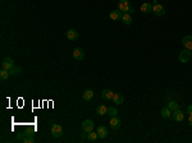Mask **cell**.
Here are the masks:
<instances>
[{
	"instance_id": "9",
	"label": "cell",
	"mask_w": 192,
	"mask_h": 143,
	"mask_svg": "<svg viewBox=\"0 0 192 143\" xmlns=\"http://www.w3.org/2000/svg\"><path fill=\"white\" fill-rule=\"evenodd\" d=\"M78 37H79V35L74 28H70V30L67 31V38L69 41H76V40H78Z\"/></svg>"
},
{
	"instance_id": "3",
	"label": "cell",
	"mask_w": 192,
	"mask_h": 143,
	"mask_svg": "<svg viewBox=\"0 0 192 143\" xmlns=\"http://www.w3.org/2000/svg\"><path fill=\"white\" fill-rule=\"evenodd\" d=\"M179 61L181 63H183V64H186V63H188L190 61V59L192 58V53L190 50H187V49H184V50H182L181 53H179Z\"/></svg>"
},
{
	"instance_id": "15",
	"label": "cell",
	"mask_w": 192,
	"mask_h": 143,
	"mask_svg": "<svg viewBox=\"0 0 192 143\" xmlns=\"http://www.w3.org/2000/svg\"><path fill=\"white\" fill-rule=\"evenodd\" d=\"M172 118H173V120H175V121H182L184 118V115H183V112L178 109V110H175V111H173Z\"/></svg>"
},
{
	"instance_id": "25",
	"label": "cell",
	"mask_w": 192,
	"mask_h": 143,
	"mask_svg": "<svg viewBox=\"0 0 192 143\" xmlns=\"http://www.w3.org/2000/svg\"><path fill=\"white\" fill-rule=\"evenodd\" d=\"M9 72H10V76H17V74H21L22 68L21 67H14L12 70H9Z\"/></svg>"
},
{
	"instance_id": "27",
	"label": "cell",
	"mask_w": 192,
	"mask_h": 143,
	"mask_svg": "<svg viewBox=\"0 0 192 143\" xmlns=\"http://www.w3.org/2000/svg\"><path fill=\"white\" fill-rule=\"evenodd\" d=\"M187 112L190 114V115L192 114V105H188V106H187Z\"/></svg>"
},
{
	"instance_id": "8",
	"label": "cell",
	"mask_w": 192,
	"mask_h": 143,
	"mask_svg": "<svg viewBox=\"0 0 192 143\" xmlns=\"http://www.w3.org/2000/svg\"><path fill=\"white\" fill-rule=\"evenodd\" d=\"M83 58H85V53H83L82 49L77 47V49L73 50V59H74V60L81 61V60H83Z\"/></svg>"
},
{
	"instance_id": "4",
	"label": "cell",
	"mask_w": 192,
	"mask_h": 143,
	"mask_svg": "<svg viewBox=\"0 0 192 143\" xmlns=\"http://www.w3.org/2000/svg\"><path fill=\"white\" fill-rule=\"evenodd\" d=\"M94 121L92 120H90V119H86L85 121H82V124H81V129L85 133H90V132H92L94 131Z\"/></svg>"
},
{
	"instance_id": "11",
	"label": "cell",
	"mask_w": 192,
	"mask_h": 143,
	"mask_svg": "<svg viewBox=\"0 0 192 143\" xmlns=\"http://www.w3.org/2000/svg\"><path fill=\"white\" fill-rule=\"evenodd\" d=\"M97 135H99V138L100 139H104V138H106L108 137V134H109V132H108V128L106 126H104V125H100L97 128Z\"/></svg>"
},
{
	"instance_id": "26",
	"label": "cell",
	"mask_w": 192,
	"mask_h": 143,
	"mask_svg": "<svg viewBox=\"0 0 192 143\" xmlns=\"http://www.w3.org/2000/svg\"><path fill=\"white\" fill-rule=\"evenodd\" d=\"M22 141H23V143H35L33 135H28V137H22Z\"/></svg>"
},
{
	"instance_id": "12",
	"label": "cell",
	"mask_w": 192,
	"mask_h": 143,
	"mask_svg": "<svg viewBox=\"0 0 192 143\" xmlns=\"http://www.w3.org/2000/svg\"><path fill=\"white\" fill-rule=\"evenodd\" d=\"M109 17H110L111 21H122V17H123V13H122V12L119 10V9H117V10L110 12Z\"/></svg>"
},
{
	"instance_id": "28",
	"label": "cell",
	"mask_w": 192,
	"mask_h": 143,
	"mask_svg": "<svg viewBox=\"0 0 192 143\" xmlns=\"http://www.w3.org/2000/svg\"><path fill=\"white\" fill-rule=\"evenodd\" d=\"M188 123H190V125L192 126V114L190 115V118H188Z\"/></svg>"
},
{
	"instance_id": "21",
	"label": "cell",
	"mask_w": 192,
	"mask_h": 143,
	"mask_svg": "<svg viewBox=\"0 0 192 143\" xmlns=\"http://www.w3.org/2000/svg\"><path fill=\"white\" fill-rule=\"evenodd\" d=\"M9 77H10V72H9V70H6V69H1V70H0V79H1V81L8 79Z\"/></svg>"
},
{
	"instance_id": "10",
	"label": "cell",
	"mask_w": 192,
	"mask_h": 143,
	"mask_svg": "<svg viewBox=\"0 0 192 143\" xmlns=\"http://www.w3.org/2000/svg\"><path fill=\"white\" fill-rule=\"evenodd\" d=\"M182 44H183L184 49H187V50L192 51V36H191V35L184 36L183 40H182Z\"/></svg>"
},
{
	"instance_id": "14",
	"label": "cell",
	"mask_w": 192,
	"mask_h": 143,
	"mask_svg": "<svg viewBox=\"0 0 192 143\" xmlns=\"http://www.w3.org/2000/svg\"><path fill=\"white\" fill-rule=\"evenodd\" d=\"M113 95H114V92L111 90H104L101 92V99L102 100H106V101H110L111 99H113Z\"/></svg>"
},
{
	"instance_id": "20",
	"label": "cell",
	"mask_w": 192,
	"mask_h": 143,
	"mask_svg": "<svg viewBox=\"0 0 192 143\" xmlns=\"http://www.w3.org/2000/svg\"><path fill=\"white\" fill-rule=\"evenodd\" d=\"M122 22H123L124 24L129 26L132 23V17H131L129 13H123V17H122Z\"/></svg>"
},
{
	"instance_id": "16",
	"label": "cell",
	"mask_w": 192,
	"mask_h": 143,
	"mask_svg": "<svg viewBox=\"0 0 192 143\" xmlns=\"http://www.w3.org/2000/svg\"><path fill=\"white\" fill-rule=\"evenodd\" d=\"M82 99L85 100V101H91V100L94 99V91L92 90H86L85 92L82 93Z\"/></svg>"
},
{
	"instance_id": "18",
	"label": "cell",
	"mask_w": 192,
	"mask_h": 143,
	"mask_svg": "<svg viewBox=\"0 0 192 143\" xmlns=\"http://www.w3.org/2000/svg\"><path fill=\"white\" fill-rule=\"evenodd\" d=\"M106 112H108V107L105 106V105H99L97 107H96V114H97L99 116L105 115Z\"/></svg>"
},
{
	"instance_id": "29",
	"label": "cell",
	"mask_w": 192,
	"mask_h": 143,
	"mask_svg": "<svg viewBox=\"0 0 192 143\" xmlns=\"http://www.w3.org/2000/svg\"><path fill=\"white\" fill-rule=\"evenodd\" d=\"M128 13H129V14H132V13H134V9H133V8H131V9H129V12H128Z\"/></svg>"
},
{
	"instance_id": "19",
	"label": "cell",
	"mask_w": 192,
	"mask_h": 143,
	"mask_svg": "<svg viewBox=\"0 0 192 143\" xmlns=\"http://www.w3.org/2000/svg\"><path fill=\"white\" fill-rule=\"evenodd\" d=\"M160 114H161V116L163 118H165V119H169V118H172V114L173 111L169 107H164V109H161V111H160Z\"/></svg>"
},
{
	"instance_id": "7",
	"label": "cell",
	"mask_w": 192,
	"mask_h": 143,
	"mask_svg": "<svg viewBox=\"0 0 192 143\" xmlns=\"http://www.w3.org/2000/svg\"><path fill=\"white\" fill-rule=\"evenodd\" d=\"M122 125V121L120 119L118 118V116H113V118H110V128L114 129V131H118V129L120 128Z\"/></svg>"
},
{
	"instance_id": "23",
	"label": "cell",
	"mask_w": 192,
	"mask_h": 143,
	"mask_svg": "<svg viewBox=\"0 0 192 143\" xmlns=\"http://www.w3.org/2000/svg\"><path fill=\"white\" fill-rule=\"evenodd\" d=\"M87 138H88V141H91V142H95L96 141V139H97L99 138V135H97V132H94V131H92V132H90V133H87Z\"/></svg>"
},
{
	"instance_id": "22",
	"label": "cell",
	"mask_w": 192,
	"mask_h": 143,
	"mask_svg": "<svg viewBox=\"0 0 192 143\" xmlns=\"http://www.w3.org/2000/svg\"><path fill=\"white\" fill-rule=\"evenodd\" d=\"M106 115H109L110 118H113V116H117V115H118V110H117V107H114V106L108 107V112H106Z\"/></svg>"
},
{
	"instance_id": "5",
	"label": "cell",
	"mask_w": 192,
	"mask_h": 143,
	"mask_svg": "<svg viewBox=\"0 0 192 143\" xmlns=\"http://www.w3.org/2000/svg\"><path fill=\"white\" fill-rule=\"evenodd\" d=\"M131 8H132V6H131L128 0H119V1H118V9H119L122 13H128Z\"/></svg>"
},
{
	"instance_id": "13",
	"label": "cell",
	"mask_w": 192,
	"mask_h": 143,
	"mask_svg": "<svg viewBox=\"0 0 192 143\" xmlns=\"http://www.w3.org/2000/svg\"><path fill=\"white\" fill-rule=\"evenodd\" d=\"M111 101H113L115 105H122V103L124 102V97L123 95H120V93H117V92H114V95H113V99H111Z\"/></svg>"
},
{
	"instance_id": "6",
	"label": "cell",
	"mask_w": 192,
	"mask_h": 143,
	"mask_svg": "<svg viewBox=\"0 0 192 143\" xmlns=\"http://www.w3.org/2000/svg\"><path fill=\"white\" fill-rule=\"evenodd\" d=\"M14 68V60L12 58H4L1 61V69H6V70H12Z\"/></svg>"
},
{
	"instance_id": "2",
	"label": "cell",
	"mask_w": 192,
	"mask_h": 143,
	"mask_svg": "<svg viewBox=\"0 0 192 143\" xmlns=\"http://www.w3.org/2000/svg\"><path fill=\"white\" fill-rule=\"evenodd\" d=\"M50 132H51L53 138H60L63 135V128H62V125L56 124V123H53V124H51Z\"/></svg>"
},
{
	"instance_id": "1",
	"label": "cell",
	"mask_w": 192,
	"mask_h": 143,
	"mask_svg": "<svg viewBox=\"0 0 192 143\" xmlns=\"http://www.w3.org/2000/svg\"><path fill=\"white\" fill-rule=\"evenodd\" d=\"M152 13L158 17H161L165 14V8L161 4H159L158 0H152Z\"/></svg>"
},
{
	"instance_id": "17",
	"label": "cell",
	"mask_w": 192,
	"mask_h": 143,
	"mask_svg": "<svg viewBox=\"0 0 192 143\" xmlns=\"http://www.w3.org/2000/svg\"><path fill=\"white\" fill-rule=\"evenodd\" d=\"M141 12L145 13V14L152 12V5L150 3H143V4H141Z\"/></svg>"
},
{
	"instance_id": "24",
	"label": "cell",
	"mask_w": 192,
	"mask_h": 143,
	"mask_svg": "<svg viewBox=\"0 0 192 143\" xmlns=\"http://www.w3.org/2000/svg\"><path fill=\"white\" fill-rule=\"evenodd\" d=\"M166 107H169L172 111H175V110L179 109V105H178V102H175V101H169L168 102V106H166Z\"/></svg>"
}]
</instances>
